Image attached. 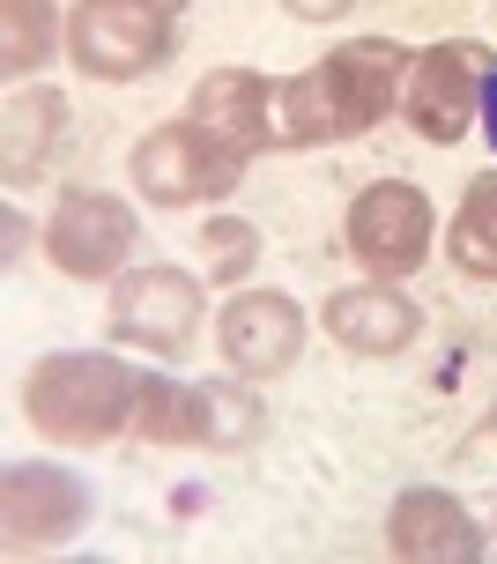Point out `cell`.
<instances>
[{"label":"cell","mask_w":497,"mask_h":564,"mask_svg":"<svg viewBox=\"0 0 497 564\" xmlns=\"http://www.w3.org/2000/svg\"><path fill=\"white\" fill-rule=\"evenodd\" d=\"M141 371L105 349H53L23 379V416L60 438V446H111L119 431H134Z\"/></svg>","instance_id":"cell-1"},{"label":"cell","mask_w":497,"mask_h":564,"mask_svg":"<svg viewBox=\"0 0 497 564\" xmlns=\"http://www.w3.org/2000/svg\"><path fill=\"white\" fill-rule=\"evenodd\" d=\"M387 550L401 564H475L490 542L475 528V512L439 490V482H409L401 498L387 506Z\"/></svg>","instance_id":"cell-10"},{"label":"cell","mask_w":497,"mask_h":564,"mask_svg":"<svg viewBox=\"0 0 497 564\" xmlns=\"http://www.w3.org/2000/svg\"><path fill=\"white\" fill-rule=\"evenodd\" d=\"M67 45L53 0H0V75L8 83H30L45 59Z\"/></svg>","instance_id":"cell-17"},{"label":"cell","mask_w":497,"mask_h":564,"mask_svg":"<svg viewBox=\"0 0 497 564\" xmlns=\"http://www.w3.org/2000/svg\"><path fill=\"white\" fill-rule=\"evenodd\" d=\"M194 246H201V275L208 282H246L252 260H260V230L246 216H208Z\"/></svg>","instance_id":"cell-20"},{"label":"cell","mask_w":497,"mask_h":564,"mask_svg":"<svg viewBox=\"0 0 497 564\" xmlns=\"http://www.w3.org/2000/svg\"><path fill=\"white\" fill-rule=\"evenodd\" d=\"M320 141H349V127H342L327 67H304L275 83V149H320Z\"/></svg>","instance_id":"cell-15"},{"label":"cell","mask_w":497,"mask_h":564,"mask_svg":"<svg viewBox=\"0 0 497 564\" xmlns=\"http://www.w3.org/2000/svg\"><path fill=\"white\" fill-rule=\"evenodd\" d=\"M60 127H67V97L45 83H15V97H8V112H0V171L8 178H30V171H45V156H53Z\"/></svg>","instance_id":"cell-14"},{"label":"cell","mask_w":497,"mask_h":564,"mask_svg":"<svg viewBox=\"0 0 497 564\" xmlns=\"http://www.w3.org/2000/svg\"><path fill=\"white\" fill-rule=\"evenodd\" d=\"M304 335H312V319L290 290H238L216 312V349L238 379H282L304 357Z\"/></svg>","instance_id":"cell-9"},{"label":"cell","mask_w":497,"mask_h":564,"mask_svg":"<svg viewBox=\"0 0 497 564\" xmlns=\"http://www.w3.org/2000/svg\"><path fill=\"white\" fill-rule=\"evenodd\" d=\"M327 341H342L349 357H401L415 335H423V312L415 297H401L393 282H357V290H334L327 312H320Z\"/></svg>","instance_id":"cell-13"},{"label":"cell","mask_w":497,"mask_h":564,"mask_svg":"<svg viewBox=\"0 0 497 564\" xmlns=\"http://www.w3.org/2000/svg\"><path fill=\"white\" fill-rule=\"evenodd\" d=\"M127 171H134V194L149 200V208H201V200L238 194L246 156H230V149L186 112V119H164L156 134H141Z\"/></svg>","instance_id":"cell-3"},{"label":"cell","mask_w":497,"mask_h":564,"mask_svg":"<svg viewBox=\"0 0 497 564\" xmlns=\"http://www.w3.org/2000/svg\"><path fill=\"white\" fill-rule=\"evenodd\" d=\"M89 520V482L60 460H15L0 476V535L15 557L30 550H60L67 535H83Z\"/></svg>","instance_id":"cell-8"},{"label":"cell","mask_w":497,"mask_h":564,"mask_svg":"<svg viewBox=\"0 0 497 564\" xmlns=\"http://www.w3.org/2000/svg\"><path fill=\"white\" fill-rule=\"evenodd\" d=\"M409 59L415 53H409V45H393V37H342V45L320 59L349 134H371V127L401 105V89H409Z\"/></svg>","instance_id":"cell-11"},{"label":"cell","mask_w":497,"mask_h":564,"mask_svg":"<svg viewBox=\"0 0 497 564\" xmlns=\"http://www.w3.org/2000/svg\"><path fill=\"white\" fill-rule=\"evenodd\" d=\"M282 8H290L298 23H334V15H349L357 0H282Z\"/></svg>","instance_id":"cell-21"},{"label":"cell","mask_w":497,"mask_h":564,"mask_svg":"<svg viewBox=\"0 0 497 564\" xmlns=\"http://www.w3.org/2000/svg\"><path fill=\"white\" fill-rule=\"evenodd\" d=\"M134 208L105 186H67L53 200V216H45V253H53L60 275L75 282H119L127 275V253H134Z\"/></svg>","instance_id":"cell-7"},{"label":"cell","mask_w":497,"mask_h":564,"mask_svg":"<svg viewBox=\"0 0 497 564\" xmlns=\"http://www.w3.org/2000/svg\"><path fill=\"white\" fill-rule=\"evenodd\" d=\"M179 53V8L171 0H75L67 59L89 83H141Z\"/></svg>","instance_id":"cell-2"},{"label":"cell","mask_w":497,"mask_h":564,"mask_svg":"<svg viewBox=\"0 0 497 564\" xmlns=\"http://www.w3.org/2000/svg\"><path fill=\"white\" fill-rule=\"evenodd\" d=\"M490 438H497V401H490Z\"/></svg>","instance_id":"cell-24"},{"label":"cell","mask_w":497,"mask_h":564,"mask_svg":"<svg viewBox=\"0 0 497 564\" xmlns=\"http://www.w3.org/2000/svg\"><path fill=\"white\" fill-rule=\"evenodd\" d=\"M134 431L149 446H201V387L171 379V371H141Z\"/></svg>","instance_id":"cell-19"},{"label":"cell","mask_w":497,"mask_h":564,"mask_svg":"<svg viewBox=\"0 0 497 564\" xmlns=\"http://www.w3.org/2000/svg\"><path fill=\"white\" fill-rule=\"evenodd\" d=\"M201 312H208V282L194 268L149 260L111 282V341L149 349V357H186L201 335Z\"/></svg>","instance_id":"cell-4"},{"label":"cell","mask_w":497,"mask_h":564,"mask_svg":"<svg viewBox=\"0 0 497 564\" xmlns=\"http://www.w3.org/2000/svg\"><path fill=\"white\" fill-rule=\"evenodd\" d=\"M497 75V53L490 45H475V37H439V45H423L409 59V89H401V112L423 141H453L468 134L475 119H483V89Z\"/></svg>","instance_id":"cell-5"},{"label":"cell","mask_w":497,"mask_h":564,"mask_svg":"<svg viewBox=\"0 0 497 564\" xmlns=\"http://www.w3.org/2000/svg\"><path fill=\"white\" fill-rule=\"evenodd\" d=\"M201 387V446L208 453H246L268 431V409L246 379H194Z\"/></svg>","instance_id":"cell-18"},{"label":"cell","mask_w":497,"mask_h":564,"mask_svg":"<svg viewBox=\"0 0 497 564\" xmlns=\"http://www.w3.org/2000/svg\"><path fill=\"white\" fill-rule=\"evenodd\" d=\"M342 238H349V253H357L364 275L401 282V275H415V268L431 260L439 208H431V194H423V186H409V178H379V186H364V194L349 200Z\"/></svg>","instance_id":"cell-6"},{"label":"cell","mask_w":497,"mask_h":564,"mask_svg":"<svg viewBox=\"0 0 497 564\" xmlns=\"http://www.w3.org/2000/svg\"><path fill=\"white\" fill-rule=\"evenodd\" d=\"M483 134H490V149H497V75H490V89H483Z\"/></svg>","instance_id":"cell-23"},{"label":"cell","mask_w":497,"mask_h":564,"mask_svg":"<svg viewBox=\"0 0 497 564\" xmlns=\"http://www.w3.org/2000/svg\"><path fill=\"white\" fill-rule=\"evenodd\" d=\"M171 8H179V0H171Z\"/></svg>","instance_id":"cell-25"},{"label":"cell","mask_w":497,"mask_h":564,"mask_svg":"<svg viewBox=\"0 0 497 564\" xmlns=\"http://www.w3.org/2000/svg\"><path fill=\"white\" fill-rule=\"evenodd\" d=\"M0 224H8V268H15V260H23V238H30V224H23V208H8Z\"/></svg>","instance_id":"cell-22"},{"label":"cell","mask_w":497,"mask_h":564,"mask_svg":"<svg viewBox=\"0 0 497 564\" xmlns=\"http://www.w3.org/2000/svg\"><path fill=\"white\" fill-rule=\"evenodd\" d=\"M186 112H194L230 156H246V164L260 149H275V83L252 75V67H208L194 83V105H186Z\"/></svg>","instance_id":"cell-12"},{"label":"cell","mask_w":497,"mask_h":564,"mask_svg":"<svg viewBox=\"0 0 497 564\" xmlns=\"http://www.w3.org/2000/svg\"><path fill=\"white\" fill-rule=\"evenodd\" d=\"M445 260L475 282H497V171H475L453 224H445Z\"/></svg>","instance_id":"cell-16"}]
</instances>
